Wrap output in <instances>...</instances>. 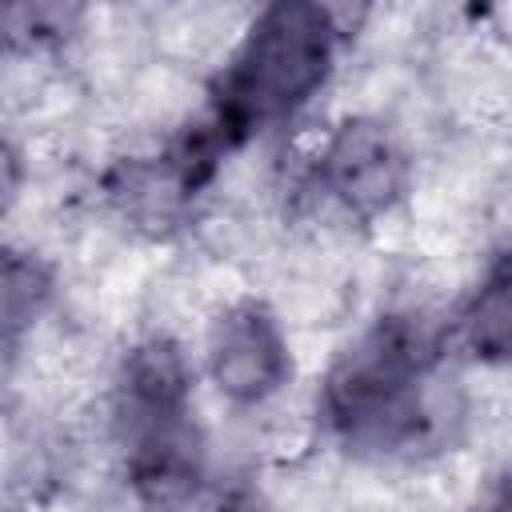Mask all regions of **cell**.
Segmentation results:
<instances>
[{
	"instance_id": "1",
	"label": "cell",
	"mask_w": 512,
	"mask_h": 512,
	"mask_svg": "<svg viewBox=\"0 0 512 512\" xmlns=\"http://www.w3.org/2000/svg\"><path fill=\"white\" fill-rule=\"evenodd\" d=\"M332 60V24L312 4H280L268 8L224 84V116L244 128L252 120L284 116L304 104Z\"/></svg>"
},
{
	"instance_id": "2",
	"label": "cell",
	"mask_w": 512,
	"mask_h": 512,
	"mask_svg": "<svg viewBox=\"0 0 512 512\" xmlns=\"http://www.w3.org/2000/svg\"><path fill=\"white\" fill-rule=\"evenodd\" d=\"M208 368L224 396L240 404L268 400L288 376V348L260 308H232L208 336Z\"/></svg>"
},
{
	"instance_id": "3",
	"label": "cell",
	"mask_w": 512,
	"mask_h": 512,
	"mask_svg": "<svg viewBox=\"0 0 512 512\" xmlns=\"http://www.w3.org/2000/svg\"><path fill=\"white\" fill-rule=\"evenodd\" d=\"M404 152L376 120H348L324 152V184L348 212H384L404 192Z\"/></svg>"
},
{
	"instance_id": "4",
	"label": "cell",
	"mask_w": 512,
	"mask_h": 512,
	"mask_svg": "<svg viewBox=\"0 0 512 512\" xmlns=\"http://www.w3.org/2000/svg\"><path fill=\"white\" fill-rule=\"evenodd\" d=\"M464 336L484 360H512V268L492 276L464 312Z\"/></svg>"
},
{
	"instance_id": "5",
	"label": "cell",
	"mask_w": 512,
	"mask_h": 512,
	"mask_svg": "<svg viewBox=\"0 0 512 512\" xmlns=\"http://www.w3.org/2000/svg\"><path fill=\"white\" fill-rule=\"evenodd\" d=\"M44 292H48L44 272H40L32 260H16V256H12V260H8V272H4V320H8L12 332L36 316Z\"/></svg>"
},
{
	"instance_id": "6",
	"label": "cell",
	"mask_w": 512,
	"mask_h": 512,
	"mask_svg": "<svg viewBox=\"0 0 512 512\" xmlns=\"http://www.w3.org/2000/svg\"><path fill=\"white\" fill-rule=\"evenodd\" d=\"M220 512H260L252 496H232L228 504H220Z\"/></svg>"
},
{
	"instance_id": "7",
	"label": "cell",
	"mask_w": 512,
	"mask_h": 512,
	"mask_svg": "<svg viewBox=\"0 0 512 512\" xmlns=\"http://www.w3.org/2000/svg\"><path fill=\"white\" fill-rule=\"evenodd\" d=\"M488 512H512V480L500 488V496L492 500V508H488Z\"/></svg>"
}]
</instances>
